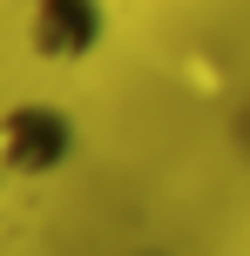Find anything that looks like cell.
<instances>
[{
  "label": "cell",
  "mask_w": 250,
  "mask_h": 256,
  "mask_svg": "<svg viewBox=\"0 0 250 256\" xmlns=\"http://www.w3.org/2000/svg\"><path fill=\"white\" fill-rule=\"evenodd\" d=\"M108 40V0H27V48L48 68H81Z\"/></svg>",
  "instance_id": "obj_2"
},
{
  "label": "cell",
  "mask_w": 250,
  "mask_h": 256,
  "mask_svg": "<svg viewBox=\"0 0 250 256\" xmlns=\"http://www.w3.org/2000/svg\"><path fill=\"white\" fill-rule=\"evenodd\" d=\"M75 155V115L61 102H14L0 115V168L7 176H54Z\"/></svg>",
  "instance_id": "obj_1"
}]
</instances>
